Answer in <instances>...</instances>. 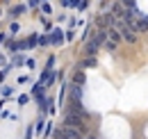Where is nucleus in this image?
<instances>
[{
	"instance_id": "nucleus-13",
	"label": "nucleus",
	"mask_w": 148,
	"mask_h": 139,
	"mask_svg": "<svg viewBox=\"0 0 148 139\" xmlns=\"http://www.w3.org/2000/svg\"><path fill=\"white\" fill-rule=\"evenodd\" d=\"M2 64H5V57H0V66H2Z\"/></svg>"
},
{
	"instance_id": "nucleus-4",
	"label": "nucleus",
	"mask_w": 148,
	"mask_h": 139,
	"mask_svg": "<svg viewBox=\"0 0 148 139\" xmlns=\"http://www.w3.org/2000/svg\"><path fill=\"white\" fill-rule=\"evenodd\" d=\"M132 30H137V32H146V30H148V18H139V21L132 25Z\"/></svg>"
},
{
	"instance_id": "nucleus-9",
	"label": "nucleus",
	"mask_w": 148,
	"mask_h": 139,
	"mask_svg": "<svg viewBox=\"0 0 148 139\" xmlns=\"http://www.w3.org/2000/svg\"><path fill=\"white\" fill-rule=\"evenodd\" d=\"M23 12H25V7H14V9H12V16H21Z\"/></svg>"
},
{
	"instance_id": "nucleus-2",
	"label": "nucleus",
	"mask_w": 148,
	"mask_h": 139,
	"mask_svg": "<svg viewBox=\"0 0 148 139\" xmlns=\"http://www.w3.org/2000/svg\"><path fill=\"white\" fill-rule=\"evenodd\" d=\"M69 94H71V103H80V98H82V85H71Z\"/></svg>"
},
{
	"instance_id": "nucleus-11",
	"label": "nucleus",
	"mask_w": 148,
	"mask_h": 139,
	"mask_svg": "<svg viewBox=\"0 0 148 139\" xmlns=\"http://www.w3.org/2000/svg\"><path fill=\"white\" fill-rule=\"evenodd\" d=\"M116 41H119V32H112V41H110V43H114V46H116Z\"/></svg>"
},
{
	"instance_id": "nucleus-12",
	"label": "nucleus",
	"mask_w": 148,
	"mask_h": 139,
	"mask_svg": "<svg viewBox=\"0 0 148 139\" xmlns=\"http://www.w3.org/2000/svg\"><path fill=\"white\" fill-rule=\"evenodd\" d=\"M9 30H12V34H14V32H18V23H12V25H9Z\"/></svg>"
},
{
	"instance_id": "nucleus-5",
	"label": "nucleus",
	"mask_w": 148,
	"mask_h": 139,
	"mask_svg": "<svg viewBox=\"0 0 148 139\" xmlns=\"http://www.w3.org/2000/svg\"><path fill=\"white\" fill-rule=\"evenodd\" d=\"M112 23H114V21H112V16H98V18H96V25H98L100 30H103L105 25H112Z\"/></svg>"
},
{
	"instance_id": "nucleus-10",
	"label": "nucleus",
	"mask_w": 148,
	"mask_h": 139,
	"mask_svg": "<svg viewBox=\"0 0 148 139\" xmlns=\"http://www.w3.org/2000/svg\"><path fill=\"white\" fill-rule=\"evenodd\" d=\"M55 139H69V137H66V135L62 132V128H59V130H57V132H55Z\"/></svg>"
},
{
	"instance_id": "nucleus-14",
	"label": "nucleus",
	"mask_w": 148,
	"mask_h": 139,
	"mask_svg": "<svg viewBox=\"0 0 148 139\" xmlns=\"http://www.w3.org/2000/svg\"><path fill=\"white\" fill-rule=\"evenodd\" d=\"M0 78H2V73H0Z\"/></svg>"
},
{
	"instance_id": "nucleus-3",
	"label": "nucleus",
	"mask_w": 148,
	"mask_h": 139,
	"mask_svg": "<svg viewBox=\"0 0 148 139\" xmlns=\"http://www.w3.org/2000/svg\"><path fill=\"white\" fill-rule=\"evenodd\" d=\"M62 132H64L69 139H82V132H80V130H75V128H71V125H64V128H62Z\"/></svg>"
},
{
	"instance_id": "nucleus-1",
	"label": "nucleus",
	"mask_w": 148,
	"mask_h": 139,
	"mask_svg": "<svg viewBox=\"0 0 148 139\" xmlns=\"http://www.w3.org/2000/svg\"><path fill=\"white\" fill-rule=\"evenodd\" d=\"M64 125H71V128H75V130H82V128H84V121H82V116H69V114H66Z\"/></svg>"
},
{
	"instance_id": "nucleus-7",
	"label": "nucleus",
	"mask_w": 148,
	"mask_h": 139,
	"mask_svg": "<svg viewBox=\"0 0 148 139\" xmlns=\"http://www.w3.org/2000/svg\"><path fill=\"white\" fill-rule=\"evenodd\" d=\"M73 82L75 85H84V73H82V71H77V73L73 75Z\"/></svg>"
},
{
	"instance_id": "nucleus-8",
	"label": "nucleus",
	"mask_w": 148,
	"mask_h": 139,
	"mask_svg": "<svg viewBox=\"0 0 148 139\" xmlns=\"http://www.w3.org/2000/svg\"><path fill=\"white\" fill-rule=\"evenodd\" d=\"M50 41H53V43H62V30H55L53 36H50Z\"/></svg>"
},
{
	"instance_id": "nucleus-6",
	"label": "nucleus",
	"mask_w": 148,
	"mask_h": 139,
	"mask_svg": "<svg viewBox=\"0 0 148 139\" xmlns=\"http://www.w3.org/2000/svg\"><path fill=\"white\" fill-rule=\"evenodd\" d=\"M112 14H114L116 18L123 16V7H121V2H114V5H112Z\"/></svg>"
}]
</instances>
